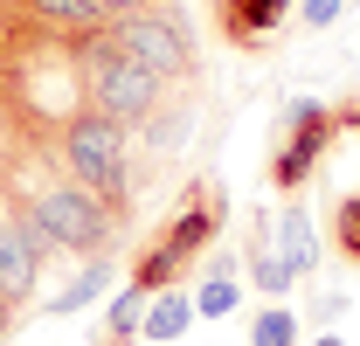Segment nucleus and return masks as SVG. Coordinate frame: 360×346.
I'll use <instances>...</instances> for the list:
<instances>
[{"mask_svg":"<svg viewBox=\"0 0 360 346\" xmlns=\"http://www.w3.org/2000/svg\"><path fill=\"white\" fill-rule=\"evenodd\" d=\"M194 118H201V111H194V97H160V111L139 125V146H146L153 160H174L180 146L194 139Z\"/></svg>","mask_w":360,"mask_h":346,"instance_id":"10","label":"nucleus"},{"mask_svg":"<svg viewBox=\"0 0 360 346\" xmlns=\"http://www.w3.org/2000/svg\"><path fill=\"white\" fill-rule=\"evenodd\" d=\"M222 222H229L222 187H215L208 173H194V180L180 187L174 215L160 222V229H153V243L139 250L132 284H146V291H174V284H187V277H194V257H208V250H215Z\"/></svg>","mask_w":360,"mask_h":346,"instance_id":"1","label":"nucleus"},{"mask_svg":"<svg viewBox=\"0 0 360 346\" xmlns=\"http://www.w3.org/2000/svg\"><path fill=\"white\" fill-rule=\"evenodd\" d=\"M77 63H84V104L104 111L111 125H125V132H139L160 111V97H167V84H160L111 28H104V35H84V42H77Z\"/></svg>","mask_w":360,"mask_h":346,"instance_id":"2","label":"nucleus"},{"mask_svg":"<svg viewBox=\"0 0 360 346\" xmlns=\"http://www.w3.org/2000/svg\"><path fill=\"white\" fill-rule=\"evenodd\" d=\"M340 312H347V291H326V298H312V319H319V326H326V319H340Z\"/></svg>","mask_w":360,"mask_h":346,"instance_id":"19","label":"nucleus"},{"mask_svg":"<svg viewBox=\"0 0 360 346\" xmlns=\"http://www.w3.org/2000/svg\"><path fill=\"white\" fill-rule=\"evenodd\" d=\"M194 326V291L187 284H174V291H153V305H146V326H139V340H180Z\"/></svg>","mask_w":360,"mask_h":346,"instance_id":"14","label":"nucleus"},{"mask_svg":"<svg viewBox=\"0 0 360 346\" xmlns=\"http://www.w3.org/2000/svg\"><path fill=\"white\" fill-rule=\"evenodd\" d=\"M111 35L132 49L160 84H194V77H201V56H194V35H187V14H180L174 0L139 7V14H118Z\"/></svg>","mask_w":360,"mask_h":346,"instance_id":"4","label":"nucleus"},{"mask_svg":"<svg viewBox=\"0 0 360 346\" xmlns=\"http://www.w3.org/2000/svg\"><path fill=\"white\" fill-rule=\"evenodd\" d=\"M298 340H305V319L284 312V305H264L250 319V346H298Z\"/></svg>","mask_w":360,"mask_h":346,"instance_id":"16","label":"nucleus"},{"mask_svg":"<svg viewBox=\"0 0 360 346\" xmlns=\"http://www.w3.org/2000/svg\"><path fill=\"white\" fill-rule=\"evenodd\" d=\"M333 250L360 263V194H340V208H333Z\"/></svg>","mask_w":360,"mask_h":346,"instance_id":"17","label":"nucleus"},{"mask_svg":"<svg viewBox=\"0 0 360 346\" xmlns=\"http://www.w3.org/2000/svg\"><path fill=\"white\" fill-rule=\"evenodd\" d=\"M291 14H298V0H215V21H222L229 49H264Z\"/></svg>","mask_w":360,"mask_h":346,"instance_id":"7","label":"nucleus"},{"mask_svg":"<svg viewBox=\"0 0 360 346\" xmlns=\"http://www.w3.org/2000/svg\"><path fill=\"white\" fill-rule=\"evenodd\" d=\"M194 291V319H229L243 305V263L236 257H208V270L187 284Z\"/></svg>","mask_w":360,"mask_h":346,"instance_id":"12","label":"nucleus"},{"mask_svg":"<svg viewBox=\"0 0 360 346\" xmlns=\"http://www.w3.org/2000/svg\"><path fill=\"white\" fill-rule=\"evenodd\" d=\"M42 257H49V243H42V229H35V215H28V201L7 208V215H0V298L14 305V312L35 305Z\"/></svg>","mask_w":360,"mask_h":346,"instance_id":"6","label":"nucleus"},{"mask_svg":"<svg viewBox=\"0 0 360 346\" xmlns=\"http://www.w3.org/2000/svg\"><path fill=\"white\" fill-rule=\"evenodd\" d=\"M305 346H347L340 333H305Z\"/></svg>","mask_w":360,"mask_h":346,"instance_id":"22","label":"nucleus"},{"mask_svg":"<svg viewBox=\"0 0 360 346\" xmlns=\"http://www.w3.org/2000/svg\"><path fill=\"white\" fill-rule=\"evenodd\" d=\"M14 319H21V312H14V305L0 298V340H7V326H14Z\"/></svg>","mask_w":360,"mask_h":346,"instance_id":"23","label":"nucleus"},{"mask_svg":"<svg viewBox=\"0 0 360 346\" xmlns=\"http://www.w3.org/2000/svg\"><path fill=\"white\" fill-rule=\"evenodd\" d=\"M146 305H153L146 284H118V298H111V312H104V340H97V346H132L139 326H146Z\"/></svg>","mask_w":360,"mask_h":346,"instance_id":"15","label":"nucleus"},{"mask_svg":"<svg viewBox=\"0 0 360 346\" xmlns=\"http://www.w3.org/2000/svg\"><path fill=\"white\" fill-rule=\"evenodd\" d=\"M35 28L63 35V42H84V35H104L111 28V7L104 0H14Z\"/></svg>","mask_w":360,"mask_h":346,"instance_id":"8","label":"nucleus"},{"mask_svg":"<svg viewBox=\"0 0 360 346\" xmlns=\"http://www.w3.org/2000/svg\"><path fill=\"white\" fill-rule=\"evenodd\" d=\"M104 7H111V21H118V14H139V7H160V0H104Z\"/></svg>","mask_w":360,"mask_h":346,"instance_id":"20","label":"nucleus"},{"mask_svg":"<svg viewBox=\"0 0 360 346\" xmlns=\"http://www.w3.org/2000/svg\"><path fill=\"white\" fill-rule=\"evenodd\" d=\"M277 257L291 263V277H312V270H319V222L305 215L298 194L277 208Z\"/></svg>","mask_w":360,"mask_h":346,"instance_id":"11","label":"nucleus"},{"mask_svg":"<svg viewBox=\"0 0 360 346\" xmlns=\"http://www.w3.org/2000/svg\"><path fill=\"white\" fill-rule=\"evenodd\" d=\"M340 125H347V132H360V97H347V104H340Z\"/></svg>","mask_w":360,"mask_h":346,"instance_id":"21","label":"nucleus"},{"mask_svg":"<svg viewBox=\"0 0 360 346\" xmlns=\"http://www.w3.org/2000/svg\"><path fill=\"white\" fill-rule=\"evenodd\" d=\"M333 132H340V111H333V104L291 97V104H284V132H277V153H270V180H277L284 194H298V187L312 180L319 153L333 146Z\"/></svg>","mask_w":360,"mask_h":346,"instance_id":"5","label":"nucleus"},{"mask_svg":"<svg viewBox=\"0 0 360 346\" xmlns=\"http://www.w3.org/2000/svg\"><path fill=\"white\" fill-rule=\"evenodd\" d=\"M56 160L70 167V180L104 194L118 215H132V132L125 125H111L104 111H77L56 132Z\"/></svg>","mask_w":360,"mask_h":346,"instance_id":"3","label":"nucleus"},{"mask_svg":"<svg viewBox=\"0 0 360 346\" xmlns=\"http://www.w3.org/2000/svg\"><path fill=\"white\" fill-rule=\"evenodd\" d=\"M104 291H111V257H90L56 298H42L49 319H77V312H90V305H104Z\"/></svg>","mask_w":360,"mask_h":346,"instance_id":"13","label":"nucleus"},{"mask_svg":"<svg viewBox=\"0 0 360 346\" xmlns=\"http://www.w3.org/2000/svg\"><path fill=\"white\" fill-rule=\"evenodd\" d=\"M243 270H250V284L264 291V298H284L298 277H291V263L277 257V222L270 215H250V243H243Z\"/></svg>","mask_w":360,"mask_h":346,"instance_id":"9","label":"nucleus"},{"mask_svg":"<svg viewBox=\"0 0 360 346\" xmlns=\"http://www.w3.org/2000/svg\"><path fill=\"white\" fill-rule=\"evenodd\" d=\"M340 14H347V0H305V7H298V14H291V21H298V28H305V35H326V28H333V21H340Z\"/></svg>","mask_w":360,"mask_h":346,"instance_id":"18","label":"nucleus"}]
</instances>
